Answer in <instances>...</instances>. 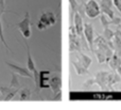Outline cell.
<instances>
[{"mask_svg": "<svg viewBox=\"0 0 121 110\" xmlns=\"http://www.w3.org/2000/svg\"><path fill=\"white\" fill-rule=\"evenodd\" d=\"M91 58L84 55L80 51L79 53H72L71 56V63L75 68L78 75H85L88 73V67L91 64Z\"/></svg>", "mask_w": 121, "mask_h": 110, "instance_id": "6da1fadb", "label": "cell"}, {"mask_svg": "<svg viewBox=\"0 0 121 110\" xmlns=\"http://www.w3.org/2000/svg\"><path fill=\"white\" fill-rule=\"evenodd\" d=\"M95 83L99 86L101 89H108L113 85L120 82L121 76L118 73H106V72H99L95 77Z\"/></svg>", "mask_w": 121, "mask_h": 110, "instance_id": "7a4b0ae2", "label": "cell"}, {"mask_svg": "<svg viewBox=\"0 0 121 110\" xmlns=\"http://www.w3.org/2000/svg\"><path fill=\"white\" fill-rule=\"evenodd\" d=\"M14 27H17L20 32L22 33L23 38H29L31 36V19H30V14L29 12H26V15L23 17V19L20 23H17L15 25H13Z\"/></svg>", "mask_w": 121, "mask_h": 110, "instance_id": "3957f363", "label": "cell"}, {"mask_svg": "<svg viewBox=\"0 0 121 110\" xmlns=\"http://www.w3.org/2000/svg\"><path fill=\"white\" fill-rule=\"evenodd\" d=\"M100 4L96 0H88L85 3V15L88 18H97L98 16H100Z\"/></svg>", "mask_w": 121, "mask_h": 110, "instance_id": "277c9868", "label": "cell"}, {"mask_svg": "<svg viewBox=\"0 0 121 110\" xmlns=\"http://www.w3.org/2000/svg\"><path fill=\"white\" fill-rule=\"evenodd\" d=\"M83 34L85 36L86 41H87L88 45H89V49L94 51V43H95V33H94V27L91 24L86 23L84 24V30Z\"/></svg>", "mask_w": 121, "mask_h": 110, "instance_id": "5b68a950", "label": "cell"}, {"mask_svg": "<svg viewBox=\"0 0 121 110\" xmlns=\"http://www.w3.org/2000/svg\"><path fill=\"white\" fill-rule=\"evenodd\" d=\"M50 71H40L38 72L39 80H38V91L40 89H49L50 88Z\"/></svg>", "mask_w": 121, "mask_h": 110, "instance_id": "8992f818", "label": "cell"}, {"mask_svg": "<svg viewBox=\"0 0 121 110\" xmlns=\"http://www.w3.org/2000/svg\"><path fill=\"white\" fill-rule=\"evenodd\" d=\"M39 21L44 24L46 28H49L56 23V15L53 12H45L40 15Z\"/></svg>", "mask_w": 121, "mask_h": 110, "instance_id": "52a82bcc", "label": "cell"}, {"mask_svg": "<svg viewBox=\"0 0 121 110\" xmlns=\"http://www.w3.org/2000/svg\"><path fill=\"white\" fill-rule=\"evenodd\" d=\"M5 64L12 70V72L16 73V74H19L22 77H27V78H31V79L33 78V75L30 73V71L28 70V68L21 67V66H18V65H16V64L10 63V62H5Z\"/></svg>", "mask_w": 121, "mask_h": 110, "instance_id": "ba28073f", "label": "cell"}, {"mask_svg": "<svg viewBox=\"0 0 121 110\" xmlns=\"http://www.w3.org/2000/svg\"><path fill=\"white\" fill-rule=\"evenodd\" d=\"M73 20H74V29L75 32L79 36H82L83 34V30H84V23H83V18L80 15L79 12H75L73 15Z\"/></svg>", "mask_w": 121, "mask_h": 110, "instance_id": "9c48e42d", "label": "cell"}, {"mask_svg": "<svg viewBox=\"0 0 121 110\" xmlns=\"http://www.w3.org/2000/svg\"><path fill=\"white\" fill-rule=\"evenodd\" d=\"M60 88H62V80L59 76H53L52 78H50V89L54 93L60 91Z\"/></svg>", "mask_w": 121, "mask_h": 110, "instance_id": "30bf717a", "label": "cell"}, {"mask_svg": "<svg viewBox=\"0 0 121 110\" xmlns=\"http://www.w3.org/2000/svg\"><path fill=\"white\" fill-rule=\"evenodd\" d=\"M25 45H26V48H27V55H28V61H27V65H28V70L30 72H33L35 70V63H34L33 59H32V56H31V51H30V46H29V43H28L27 38L25 40Z\"/></svg>", "mask_w": 121, "mask_h": 110, "instance_id": "8fae6325", "label": "cell"}, {"mask_svg": "<svg viewBox=\"0 0 121 110\" xmlns=\"http://www.w3.org/2000/svg\"><path fill=\"white\" fill-rule=\"evenodd\" d=\"M108 62H109L111 67L113 68L114 71H116L119 66H121V57H119L117 53H115V55H113L108 59Z\"/></svg>", "mask_w": 121, "mask_h": 110, "instance_id": "7c38bea8", "label": "cell"}, {"mask_svg": "<svg viewBox=\"0 0 121 110\" xmlns=\"http://www.w3.org/2000/svg\"><path fill=\"white\" fill-rule=\"evenodd\" d=\"M100 10H101V13L105 14L109 19H113L114 18V11H113V9H112V8H109V6L104 5V4L101 3L100 4Z\"/></svg>", "mask_w": 121, "mask_h": 110, "instance_id": "4fadbf2b", "label": "cell"}, {"mask_svg": "<svg viewBox=\"0 0 121 110\" xmlns=\"http://www.w3.org/2000/svg\"><path fill=\"white\" fill-rule=\"evenodd\" d=\"M31 100V91L28 88H23L20 91V95H19V100Z\"/></svg>", "mask_w": 121, "mask_h": 110, "instance_id": "5bb4252c", "label": "cell"}, {"mask_svg": "<svg viewBox=\"0 0 121 110\" xmlns=\"http://www.w3.org/2000/svg\"><path fill=\"white\" fill-rule=\"evenodd\" d=\"M19 87H20V85H19V80H18V78H17V75H16V73L13 72L12 73V80H11V83H10V86H9V88H11V89H19Z\"/></svg>", "mask_w": 121, "mask_h": 110, "instance_id": "9a60e30c", "label": "cell"}, {"mask_svg": "<svg viewBox=\"0 0 121 110\" xmlns=\"http://www.w3.org/2000/svg\"><path fill=\"white\" fill-rule=\"evenodd\" d=\"M94 53H96V57H97V59H98V62H99V63H103V62L107 61L106 56H105L104 53H103L102 51L100 50V49H97V50H94Z\"/></svg>", "mask_w": 121, "mask_h": 110, "instance_id": "2e32d148", "label": "cell"}, {"mask_svg": "<svg viewBox=\"0 0 121 110\" xmlns=\"http://www.w3.org/2000/svg\"><path fill=\"white\" fill-rule=\"evenodd\" d=\"M1 15H2V14H0V40H1V42L3 43L4 47H5V48L8 49L9 51H11V53H13V51L11 50V48H10V47H9L8 43L5 42V38H4V36H3V30H2V23H1Z\"/></svg>", "mask_w": 121, "mask_h": 110, "instance_id": "e0dca14e", "label": "cell"}, {"mask_svg": "<svg viewBox=\"0 0 121 110\" xmlns=\"http://www.w3.org/2000/svg\"><path fill=\"white\" fill-rule=\"evenodd\" d=\"M17 92H18V89H13V90H11L10 92H8V93H6L5 95H4L3 100H4V102H8V100H13V97H14L15 95H16Z\"/></svg>", "mask_w": 121, "mask_h": 110, "instance_id": "ac0fdd59", "label": "cell"}, {"mask_svg": "<svg viewBox=\"0 0 121 110\" xmlns=\"http://www.w3.org/2000/svg\"><path fill=\"white\" fill-rule=\"evenodd\" d=\"M100 19H101V24L103 25L104 28H108V26L112 25L111 20L107 18V16L105 14H100Z\"/></svg>", "mask_w": 121, "mask_h": 110, "instance_id": "d6986e66", "label": "cell"}, {"mask_svg": "<svg viewBox=\"0 0 121 110\" xmlns=\"http://www.w3.org/2000/svg\"><path fill=\"white\" fill-rule=\"evenodd\" d=\"M103 38L107 41H111L114 38V31L111 30L109 28H104V36Z\"/></svg>", "mask_w": 121, "mask_h": 110, "instance_id": "ffe728a7", "label": "cell"}, {"mask_svg": "<svg viewBox=\"0 0 121 110\" xmlns=\"http://www.w3.org/2000/svg\"><path fill=\"white\" fill-rule=\"evenodd\" d=\"M70 2V6H71V12H72V16L74 15L75 12H78V8H79V4H78L77 0H69Z\"/></svg>", "mask_w": 121, "mask_h": 110, "instance_id": "44dd1931", "label": "cell"}, {"mask_svg": "<svg viewBox=\"0 0 121 110\" xmlns=\"http://www.w3.org/2000/svg\"><path fill=\"white\" fill-rule=\"evenodd\" d=\"M111 23H112V25L120 26V25H121V18H119V17H115V16H114V18H113V19H111Z\"/></svg>", "mask_w": 121, "mask_h": 110, "instance_id": "7402d4cb", "label": "cell"}, {"mask_svg": "<svg viewBox=\"0 0 121 110\" xmlns=\"http://www.w3.org/2000/svg\"><path fill=\"white\" fill-rule=\"evenodd\" d=\"M101 3L104 4V5L109 6V8H112V9H113V5H114L113 0H101Z\"/></svg>", "mask_w": 121, "mask_h": 110, "instance_id": "603a6c76", "label": "cell"}, {"mask_svg": "<svg viewBox=\"0 0 121 110\" xmlns=\"http://www.w3.org/2000/svg\"><path fill=\"white\" fill-rule=\"evenodd\" d=\"M0 12L3 14L5 12V9H4V0H0Z\"/></svg>", "mask_w": 121, "mask_h": 110, "instance_id": "cb8c5ba5", "label": "cell"}, {"mask_svg": "<svg viewBox=\"0 0 121 110\" xmlns=\"http://www.w3.org/2000/svg\"><path fill=\"white\" fill-rule=\"evenodd\" d=\"M37 28H38V30H45V29H47V28L45 27L44 24H42L40 21H38V23H37Z\"/></svg>", "mask_w": 121, "mask_h": 110, "instance_id": "d4e9b609", "label": "cell"}, {"mask_svg": "<svg viewBox=\"0 0 121 110\" xmlns=\"http://www.w3.org/2000/svg\"><path fill=\"white\" fill-rule=\"evenodd\" d=\"M60 95H62V92L59 91V92H57V95L55 96L54 100H60Z\"/></svg>", "mask_w": 121, "mask_h": 110, "instance_id": "484cf974", "label": "cell"}, {"mask_svg": "<svg viewBox=\"0 0 121 110\" xmlns=\"http://www.w3.org/2000/svg\"><path fill=\"white\" fill-rule=\"evenodd\" d=\"M116 71H117V73H118V74H119L120 76H121V66H119V67H118Z\"/></svg>", "mask_w": 121, "mask_h": 110, "instance_id": "4316f807", "label": "cell"}, {"mask_svg": "<svg viewBox=\"0 0 121 110\" xmlns=\"http://www.w3.org/2000/svg\"><path fill=\"white\" fill-rule=\"evenodd\" d=\"M0 94H1V90H0Z\"/></svg>", "mask_w": 121, "mask_h": 110, "instance_id": "83f0119b", "label": "cell"}, {"mask_svg": "<svg viewBox=\"0 0 121 110\" xmlns=\"http://www.w3.org/2000/svg\"><path fill=\"white\" fill-rule=\"evenodd\" d=\"M0 14H2V13H1V12H0Z\"/></svg>", "mask_w": 121, "mask_h": 110, "instance_id": "f1b7e54d", "label": "cell"}, {"mask_svg": "<svg viewBox=\"0 0 121 110\" xmlns=\"http://www.w3.org/2000/svg\"><path fill=\"white\" fill-rule=\"evenodd\" d=\"M120 1H121V0H120Z\"/></svg>", "mask_w": 121, "mask_h": 110, "instance_id": "f546056e", "label": "cell"}]
</instances>
